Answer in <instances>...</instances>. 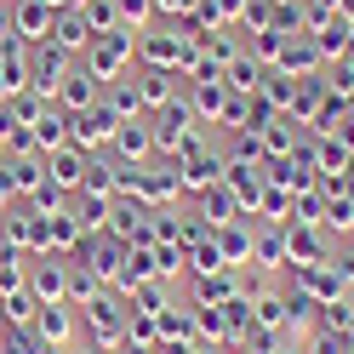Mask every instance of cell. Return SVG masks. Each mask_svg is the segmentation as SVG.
<instances>
[{
    "label": "cell",
    "mask_w": 354,
    "mask_h": 354,
    "mask_svg": "<svg viewBox=\"0 0 354 354\" xmlns=\"http://www.w3.org/2000/svg\"><path fill=\"white\" fill-rule=\"evenodd\" d=\"M17 29H24L29 40H40V35H46V29H52V12H46V0H40V6H24V12H17Z\"/></svg>",
    "instance_id": "obj_1"
}]
</instances>
